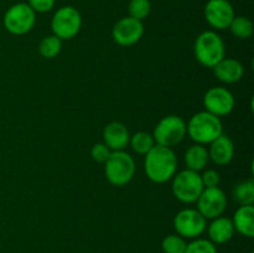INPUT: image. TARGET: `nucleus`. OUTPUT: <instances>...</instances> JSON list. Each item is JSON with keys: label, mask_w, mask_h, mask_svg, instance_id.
<instances>
[{"label": "nucleus", "mask_w": 254, "mask_h": 253, "mask_svg": "<svg viewBox=\"0 0 254 253\" xmlns=\"http://www.w3.org/2000/svg\"><path fill=\"white\" fill-rule=\"evenodd\" d=\"M235 155V144L230 136L221 134L210 144L208 158L217 165H227Z\"/></svg>", "instance_id": "15"}, {"label": "nucleus", "mask_w": 254, "mask_h": 253, "mask_svg": "<svg viewBox=\"0 0 254 253\" xmlns=\"http://www.w3.org/2000/svg\"><path fill=\"white\" fill-rule=\"evenodd\" d=\"M222 131L223 126L220 117L207 111L196 113L186 124V134H189L191 140L201 145L211 144L223 134Z\"/></svg>", "instance_id": "2"}, {"label": "nucleus", "mask_w": 254, "mask_h": 253, "mask_svg": "<svg viewBox=\"0 0 254 253\" xmlns=\"http://www.w3.org/2000/svg\"><path fill=\"white\" fill-rule=\"evenodd\" d=\"M186 246L185 238L179 235H169L161 242V248L164 253H185Z\"/></svg>", "instance_id": "25"}, {"label": "nucleus", "mask_w": 254, "mask_h": 253, "mask_svg": "<svg viewBox=\"0 0 254 253\" xmlns=\"http://www.w3.org/2000/svg\"><path fill=\"white\" fill-rule=\"evenodd\" d=\"M144 34L143 21L127 16L116 22L112 30V37L119 46L128 47L140 41Z\"/></svg>", "instance_id": "11"}, {"label": "nucleus", "mask_w": 254, "mask_h": 253, "mask_svg": "<svg viewBox=\"0 0 254 253\" xmlns=\"http://www.w3.org/2000/svg\"><path fill=\"white\" fill-rule=\"evenodd\" d=\"M228 29L231 30L233 35L236 37L241 40L250 39L253 35V22L251 21L248 17L246 16H235V19L231 22L230 27Z\"/></svg>", "instance_id": "22"}, {"label": "nucleus", "mask_w": 254, "mask_h": 253, "mask_svg": "<svg viewBox=\"0 0 254 253\" xmlns=\"http://www.w3.org/2000/svg\"><path fill=\"white\" fill-rule=\"evenodd\" d=\"M4 27L11 35H25L32 30L36 22V12L26 2H16L4 15Z\"/></svg>", "instance_id": "5"}, {"label": "nucleus", "mask_w": 254, "mask_h": 253, "mask_svg": "<svg viewBox=\"0 0 254 253\" xmlns=\"http://www.w3.org/2000/svg\"><path fill=\"white\" fill-rule=\"evenodd\" d=\"M215 76L223 83H235L243 77L242 63L235 59H222L213 67Z\"/></svg>", "instance_id": "16"}, {"label": "nucleus", "mask_w": 254, "mask_h": 253, "mask_svg": "<svg viewBox=\"0 0 254 253\" xmlns=\"http://www.w3.org/2000/svg\"><path fill=\"white\" fill-rule=\"evenodd\" d=\"M185 253H217V248L210 240L197 238L186 246Z\"/></svg>", "instance_id": "26"}, {"label": "nucleus", "mask_w": 254, "mask_h": 253, "mask_svg": "<svg viewBox=\"0 0 254 253\" xmlns=\"http://www.w3.org/2000/svg\"><path fill=\"white\" fill-rule=\"evenodd\" d=\"M208 160V150L201 144H195L188 148L185 151V163L188 169L192 171H200L207 165Z\"/></svg>", "instance_id": "19"}, {"label": "nucleus", "mask_w": 254, "mask_h": 253, "mask_svg": "<svg viewBox=\"0 0 254 253\" xmlns=\"http://www.w3.org/2000/svg\"><path fill=\"white\" fill-rule=\"evenodd\" d=\"M174 176L175 178L173 181V192L175 197L184 203L196 202L205 189L200 174L186 169Z\"/></svg>", "instance_id": "7"}, {"label": "nucleus", "mask_w": 254, "mask_h": 253, "mask_svg": "<svg viewBox=\"0 0 254 253\" xmlns=\"http://www.w3.org/2000/svg\"><path fill=\"white\" fill-rule=\"evenodd\" d=\"M196 202H197V211L206 220L220 217L227 207V197L218 186L203 189Z\"/></svg>", "instance_id": "10"}, {"label": "nucleus", "mask_w": 254, "mask_h": 253, "mask_svg": "<svg viewBox=\"0 0 254 253\" xmlns=\"http://www.w3.org/2000/svg\"><path fill=\"white\" fill-rule=\"evenodd\" d=\"M206 111L217 117H225L235 108V97L223 87H212L203 97Z\"/></svg>", "instance_id": "13"}, {"label": "nucleus", "mask_w": 254, "mask_h": 253, "mask_svg": "<svg viewBox=\"0 0 254 253\" xmlns=\"http://www.w3.org/2000/svg\"><path fill=\"white\" fill-rule=\"evenodd\" d=\"M233 198L240 203L241 206L253 205L254 202V181L251 180L242 181L237 184L233 190Z\"/></svg>", "instance_id": "21"}, {"label": "nucleus", "mask_w": 254, "mask_h": 253, "mask_svg": "<svg viewBox=\"0 0 254 253\" xmlns=\"http://www.w3.org/2000/svg\"><path fill=\"white\" fill-rule=\"evenodd\" d=\"M29 6L34 10L35 12H49L54 9L55 0H29Z\"/></svg>", "instance_id": "28"}, {"label": "nucleus", "mask_w": 254, "mask_h": 253, "mask_svg": "<svg viewBox=\"0 0 254 253\" xmlns=\"http://www.w3.org/2000/svg\"><path fill=\"white\" fill-rule=\"evenodd\" d=\"M235 235V227H233L232 220L228 217H216L208 226V236L210 241L215 245H223L231 241Z\"/></svg>", "instance_id": "17"}, {"label": "nucleus", "mask_w": 254, "mask_h": 253, "mask_svg": "<svg viewBox=\"0 0 254 253\" xmlns=\"http://www.w3.org/2000/svg\"><path fill=\"white\" fill-rule=\"evenodd\" d=\"M131 149L135 151L136 154H140V155H145L149 151L153 149V146L155 145V140H154L153 135L146 131H138L134 135L130 136V140H129Z\"/></svg>", "instance_id": "20"}, {"label": "nucleus", "mask_w": 254, "mask_h": 253, "mask_svg": "<svg viewBox=\"0 0 254 253\" xmlns=\"http://www.w3.org/2000/svg\"><path fill=\"white\" fill-rule=\"evenodd\" d=\"M195 57L202 66L213 68L222 59H225V42L215 31H203L196 39L193 45Z\"/></svg>", "instance_id": "3"}, {"label": "nucleus", "mask_w": 254, "mask_h": 253, "mask_svg": "<svg viewBox=\"0 0 254 253\" xmlns=\"http://www.w3.org/2000/svg\"><path fill=\"white\" fill-rule=\"evenodd\" d=\"M233 227L248 238H252L254 236V207L252 205L241 206L233 216Z\"/></svg>", "instance_id": "18"}, {"label": "nucleus", "mask_w": 254, "mask_h": 253, "mask_svg": "<svg viewBox=\"0 0 254 253\" xmlns=\"http://www.w3.org/2000/svg\"><path fill=\"white\" fill-rule=\"evenodd\" d=\"M235 16V9L228 0H208L206 2L205 19L213 29H228Z\"/></svg>", "instance_id": "12"}, {"label": "nucleus", "mask_w": 254, "mask_h": 253, "mask_svg": "<svg viewBox=\"0 0 254 253\" xmlns=\"http://www.w3.org/2000/svg\"><path fill=\"white\" fill-rule=\"evenodd\" d=\"M186 135V123L181 117L168 116L161 119L154 129L153 138L158 145L171 146L180 143Z\"/></svg>", "instance_id": "8"}, {"label": "nucleus", "mask_w": 254, "mask_h": 253, "mask_svg": "<svg viewBox=\"0 0 254 253\" xmlns=\"http://www.w3.org/2000/svg\"><path fill=\"white\" fill-rule=\"evenodd\" d=\"M206 218L195 208H184L174 218V227L183 238H196L206 230Z\"/></svg>", "instance_id": "9"}, {"label": "nucleus", "mask_w": 254, "mask_h": 253, "mask_svg": "<svg viewBox=\"0 0 254 253\" xmlns=\"http://www.w3.org/2000/svg\"><path fill=\"white\" fill-rule=\"evenodd\" d=\"M112 150L106 145L104 143H97L92 146L91 155L93 158V160H96L97 163H106L107 159L111 155Z\"/></svg>", "instance_id": "27"}, {"label": "nucleus", "mask_w": 254, "mask_h": 253, "mask_svg": "<svg viewBox=\"0 0 254 253\" xmlns=\"http://www.w3.org/2000/svg\"><path fill=\"white\" fill-rule=\"evenodd\" d=\"M82 26V16L73 6L60 7L51 20V30L56 37L61 40H71L77 36Z\"/></svg>", "instance_id": "6"}, {"label": "nucleus", "mask_w": 254, "mask_h": 253, "mask_svg": "<svg viewBox=\"0 0 254 253\" xmlns=\"http://www.w3.org/2000/svg\"><path fill=\"white\" fill-rule=\"evenodd\" d=\"M104 144L111 149L112 151L123 150L130 140L129 130L123 123L119 122H112L106 126L103 130Z\"/></svg>", "instance_id": "14"}, {"label": "nucleus", "mask_w": 254, "mask_h": 253, "mask_svg": "<svg viewBox=\"0 0 254 253\" xmlns=\"http://www.w3.org/2000/svg\"><path fill=\"white\" fill-rule=\"evenodd\" d=\"M201 180H202L203 188H216L220 184V174L216 170H206L205 173L201 175Z\"/></svg>", "instance_id": "29"}, {"label": "nucleus", "mask_w": 254, "mask_h": 253, "mask_svg": "<svg viewBox=\"0 0 254 253\" xmlns=\"http://www.w3.org/2000/svg\"><path fill=\"white\" fill-rule=\"evenodd\" d=\"M144 169L149 180L153 183H166L174 178L178 169L176 154L171 148L156 144L148 154H145Z\"/></svg>", "instance_id": "1"}, {"label": "nucleus", "mask_w": 254, "mask_h": 253, "mask_svg": "<svg viewBox=\"0 0 254 253\" xmlns=\"http://www.w3.org/2000/svg\"><path fill=\"white\" fill-rule=\"evenodd\" d=\"M62 40L55 35L44 37L39 45V52L45 59H55L61 52Z\"/></svg>", "instance_id": "23"}, {"label": "nucleus", "mask_w": 254, "mask_h": 253, "mask_svg": "<svg viewBox=\"0 0 254 253\" xmlns=\"http://www.w3.org/2000/svg\"><path fill=\"white\" fill-rule=\"evenodd\" d=\"M104 173L106 178L112 185L124 186L130 183L135 174V161L123 150L112 151L107 159Z\"/></svg>", "instance_id": "4"}, {"label": "nucleus", "mask_w": 254, "mask_h": 253, "mask_svg": "<svg viewBox=\"0 0 254 253\" xmlns=\"http://www.w3.org/2000/svg\"><path fill=\"white\" fill-rule=\"evenodd\" d=\"M129 16L143 21L151 11L150 0H130L128 5Z\"/></svg>", "instance_id": "24"}]
</instances>
